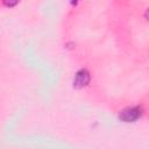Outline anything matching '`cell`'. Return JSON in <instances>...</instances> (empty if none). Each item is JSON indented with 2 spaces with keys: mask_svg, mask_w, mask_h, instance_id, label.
<instances>
[{
  "mask_svg": "<svg viewBox=\"0 0 149 149\" xmlns=\"http://www.w3.org/2000/svg\"><path fill=\"white\" fill-rule=\"evenodd\" d=\"M144 107L142 105H135V106H128L120 111L119 113V120L126 123L136 122L137 120L142 119L144 115Z\"/></svg>",
  "mask_w": 149,
  "mask_h": 149,
  "instance_id": "6da1fadb",
  "label": "cell"
},
{
  "mask_svg": "<svg viewBox=\"0 0 149 149\" xmlns=\"http://www.w3.org/2000/svg\"><path fill=\"white\" fill-rule=\"evenodd\" d=\"M91 81V73L86 68H81L79 69L73 77L72 80V86L76 90H81L84 87H86Z\"/></svg>",
  "mask_w": 149,
  "mask_h": 149,
  "instance_id": "7a4b0ae2",
  "label": "cell"
},
{
  "mask_svg": "<svg viewBox=\"0 0 149 149\" xmlns=\"http://www.w3.org/2000/svg\"><path fill=\"white\" fill-rule=\"evenodd\" d=\"M2 3H3L5 6H7V7H9V8H10V7L16 6L19 2H17V1H5V2H2Z\"/></svg>",
  "mask_w": 149,
  "mask_h": 149,
  "instance_id": "3957f363",
  "label": "cell"
}]
</instances>
